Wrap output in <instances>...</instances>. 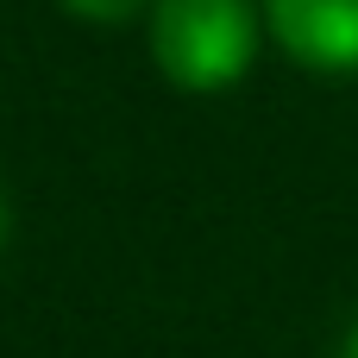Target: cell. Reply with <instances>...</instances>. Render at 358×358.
<instances>
[{
    "mask_svg": "<svg viewBox=\"0 0 358 358\" xmlns=\"http://www.w3.org/2000/svg\"><path fill=\"white\" fill-rule=\"evenodd\" d=\"M151 57L189 94L233 88L258 57L252 0H151Z\"/></svg>",
    "mask_w": 358,
    "mask_h": 358,
    "instance_id": "6da1fadb",
    "label": "cell"
},
{
    "mask_svg": "<svg viewBox=\"0 0 358 358\" xmlns=\"http://www.w3.org/2000/svg\"><path fill=\"white\" fill-rule=\"evenodd\" d=\"M264 25L315 76H358V0H264Z\"/></svg>",
    "mask_w": 358,
    "mask_h": 358,
    "instance_id": "7a4b0ae2",
    "label": "cell"
},
{
    "mask_svg": "<svg viewBox=\"0 0 358 358\" xmlns=\"http://www.w3.org/2000/svg\"><path fill=\"white\" fill-rule=\"evenodd\" d=\"M76 19H94V25H120V19H132V13H145L151 0H63Z\"/></svg>",
    "mask_w": 358,
    "mask_h": 358,
    "instance_id": "3957f363",
    "label": "cell"
},
{
    "mask_svg": "<svg viewBox=\"0 0 358 358\" xmlns=\"http://www.w3.org/2000/svg\"><path fill=\"white\" fill-rule=\"evenodd\" d=\"M340 358H358V327L346 334V346H340Z\"/></svg>",
    "mask_w": 358,
    "mask_h": 358,
    "instance_id": "277c9868",
    "label": "cell"
},
{
    "mask_svg": "<svg viewBox=\"0 0 358 358\" xmlns=\"http://www.w3.org/2000/svg\"><path fill=\"white\" fill-rule=\"evenodd\" d=\"M0 245H6V189H0Z\"/></svg>",
    "mask_w": 358,
    "mask_h": 358,
    "instance_id": "5b68a950",
    "label": "cell"
}]
</instances>
